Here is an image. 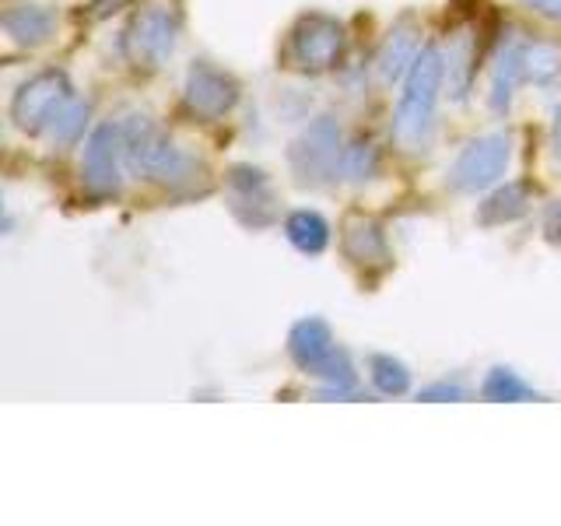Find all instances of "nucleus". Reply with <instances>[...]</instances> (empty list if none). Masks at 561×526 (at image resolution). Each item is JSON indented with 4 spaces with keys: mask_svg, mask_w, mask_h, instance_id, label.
<instances>
[{
    "mask_svg": "<svg viewBox=\"0 0 561 526\" xmlns=\"http://www.w3.org/2000/svg\"><path fill=\"white\" fill-rule=\"evenodd\" d=\"M119 137H123L127 172L140 175V180H151L158 186H169V190H183L190 183H197V175H201L197 158L175 145L169 130L158 127L148 113H130L119 123Z\"/></svg>",
    "mask_w": 561,
    "mask_h": 526,
    "instance_id": "obj_1",
    "label": "nucleus"
},
{
    "mask_svg": "<svg viewBox=\"0 0 561 526\" xmlns=\"http://www.w3.org/2000/svg\"><path fill=\"white\" fill-rule=\"evenodd\" d=\"M446 92V64L438 46H421L417 60L403 75V92L393 113V140L403 151H425L435 130V110Z\"/></svg>",
    "mask_w": 561,
    "mask_h": 526,
    "instance_id": "obj_2",
    "label": "nucleus"
},
{
    "mask_svg": "<svg viewBox=\"0 0 561 526\" xmlns=\"http://www.w3.org/2000/svg\"><path fill=\"white\" fill-rule=\"evenodd\" d=\"M180 11L165 0L140 8L119 32V53L134 70H162L180 46Z\"/></svg>",
    "mask_w": 561,
    "mask_h": 526,
    "instance_id": "obj_3",
    "label": "nucleus"
},
{
    "mask_svg": "<svg viewBox=\"0 0 561 526\" xmlns=\"http://www.w3.org/2000/svg\"><path fill=\"white\" fill-rule=\"evenodd\" d=\"M344 46H347V32L341 18L309 11L291 25L285 49H280V60H285V67L295 70V75L316 78L341 64Z\"/></svg>",
    "mask_w": 561,
    "mask_h": 526,
    "instance_id": "obj_4",
    "label": "nucleus"
},
{
    "mask_svg": "<svg viewBox=\"0 0 561 526\" xmlns=\"http://www.w3.org/2000/svg\"><path fill=\"white\" fill-rule=\"evenodd\" d=\"M344 134L333 116H316L309 127L291 140L288 169L302 190H323L341 180Z\"/></svg>",
    "mask_w": 561,
    "mask_h": 526,
    "instance_id": "obj_5",
    "label": "nucleus"
},
{
    "mask_svg": "<svg viewBox=\"0 0 561 526\" xmlns=\"http://www.w3.org/2000/svg\"><path fill=\"white\" fill-rule=\"evenodd\" d=\"M513 162V134L495 130L467 140L449 165V186L456 193H484L499 186Z\"/></svg>",
    "mask_w": 561,
    "mask_h": 526,
    "instance_id": "obj_6",
    "label": "nucleus"
},
{
    "mask_svg": "<svg viewBox=\"0 0 561 526\" xmlns=\"http://www.w3.org/2000/svg\"><path fill=\"white\" fill-rule=\"evenodd\" d=\"M75 99V84L64 70H39L28 81L18 84L11 99V119L25 134H46L57 113Z\"/></svg>",
    "mask_w": 561,
    "mask_h": 526,
    "instance_id": "obj_7",
    "label": "nucleus"
},
{
    "mask_svg": "<svg viewBox=\"0 0 561 526\" xmlns=\"http://www.w3.org/2000/svg\"><path fill=\"white\" fill-rule=\"evenodd\" d=\"M123 169H127V158H123V137L119 127L113 123H99V127L88 134L84 151H81V183L92 197H116L123 186Z\"/></svg>",
    "mask_w": 561,
    "mask_h": 526,
    "instance_id": "obj_8",
    "label": "nucleus"
},
{
    "mask_svg": "<svg viewBox=\"0 0 561 526\" xmlns=\"http://www.w3.org/2000/svg\"><path fill=\"white\" fill-rule=\"evenodd\" d=\"M242 88L228 70L215 67L210 60H193L183 81V102L193 116L201 119H221L239 105Z\"/></svg>",
    "mask_w": 561,
    "mask_h": 526,
    "instance_id": "obj_9",
    "label": "nucleus"
},
{
    "mask_svg": "<svg viewBox=\"0 0 561 526\" xmlns=\"http://www.w3.org/2000/svg\"><path fill=\"white\" fill-rule=\"evenodd\" d=\"M228 204L245 228H267L277 221V193L263 169L236 165L228 172Z\"/></svg>",
    "mask_w": 561,
    "mask_h": 526,
    "instance_id": "obj_10",
    "label": "nucleus"
},
{
    "mask_svg": "<svg viewBox=\"0 0 561 526\" xmlns=\"http://www.w3.org/2000/svg\"><path fill=\"white\" fill-rule=\"evenodd\" d=\"M421 53V25L414 14H403L393 22V28L386 32V39L376 53V75L379 81L393 84L411 70V64Z\"/></svg>",
    "mask_w": 561,
    "mask_h": 526,
    "instance_id": "obj_11",
    "label": "nucleus"
},
{
    "mask_svg": "<svg viewBox=\"0 0 561 526\" xmlns=\"http://www.w3.org/2000/svg\"><path fill=\"white\" fill-rule=\"evenodd\" d=\"M526 43L523 35H508L502 43L495 67H491V84H488V105L495 113H508L519 84H526Z\"/></svg>",
    "mask_w": 561,
    "mask_h": 526,
    "instance_id": "obj_12",
    "label": "nucleus"
},
{
    "mask_svg": "<svg viewBox=\"0 0 561 526\" xmlns=\"http://www.w3.org/2000/svg\"><path fill=\"white\" fill-rule=\"evenodd\" d=\"M288 351L298 368H306V373L320 376V368L337 355V341H333V330L320 320V316H306V320H298L288 333Z\"/></svg>",
    "mask_w": 561,
    "mask_h": 526,
    "instance_id": "obj_13",
    "label": "nucleus"
},
{
    "mask_svg": "<svg viewBox=\"0 0 561 526\" xmlns=\"http://www.w3.org/2000/svg\"><path fill=\"white\" fill-rule=\"evenodd\" d=\"M4 35L8 43L22 46V49H35L46 46L57 32V14H53L46 4H32V0H18L4 11Z\"/></svg>",
    "mask_w": 561,
    "mask_h": 526,
    "instance_id": "obj_14",
    "label": "nucleus"
},
{
    "mask_svg": "<svg viewBox=\"0 0 561 526\" xmlns=\"http://www.w3.org/2000/svg\"><path fill=\"white\" fill-rule=\"evenodd\" d=\"M446 64V92L453 102H467L473 92V78H478V39L473 28H456L449 35V46L443 53Z\"/></svg>",
    "mask_w": 561,
    "mask_h": 526,
    "instance_id": "obj_15",
    "label": "nucleus"
},
{
    "mask_svg": "<svg viewBox=\"0 0 561 526\" xmlns=\"http://www.w3.org/2000/svg\"><path fill=\"white\" fill-rule=\"evenodd\" d=\"M344 253L351 263H358L365 271H379L390 263V242H386V232L382 225L365 218V215H355L347 218L344 225Z\"/></svg>",
    "mask_w": 561,
    "mask_h": 526,
    "instance_id": "obj_16",
    "label": "nucleus"
},
{
    "mask_svg": "<svg viewBox=\"0 0 561 526\" xmlns=\"http://www.w3.org/2000/svg\"><path fill=\"white\" fill-rule=\"evenodd\" d=\"M530 210V186L526 183H505L495 186L478 207V221L495 228V225H513Z\"/></svg>",
    "mask_w": 561,
    "mask_h": 526,
    "instance_id": "obj_17",
    "label": "nucleus"
},
{
    "mask_svg": "<svg viewBox=\"0 0 561 526\" xmlns=\"http://www.w3.org/2000/svg\"><path fill=\"white\" fill-rule=\"evenodd\" d=\"M285 236L298 253L320 256L330 245V225L320 210H291L285 218Z\"/></svg>",
    "mask_w": 561,
    "mask_h": 526,
    "instance_id": "obj_18",
    "label": "nucleus"
},
{
    "mask_svg": "<svg viewBox=\"0 0 561 526\" xmlns=\"http://www.w3.org/2000/svg\"><path fill=\"white\" fill-rule=\"evenodd\" d=\"M88 119H92V102L88 99H70L64 110L57 113V119L49 123V140L53 145H78L88 130Z\"/></svg>",
    "mask_w": 561,
    "mask_h": 526,
    "instance_id": "obj_19",
    "label": "nucleus"
},
{
    "mask_svg": "<svg viewBox=\"0 0 561 526\" xmlns=\"http://www.w3.org/2000/svg\"><path fill=\"white\" fill-rule=\"evenodd\" d=\"M561 78V49L554 43H526V84L551 88Z\"/></svg>",
    "mask_w": 561,
    "mask_h": 526,
    "instance_id": "obj_20",
    "label": "nucleus"
},
{
    "mask_svg": "<svg viewBox=\"0 0 561 526\" xmlns=\"http://www.w3.org/2000/svg\"><path fill=\"white\" fill-rule=\"evenodd\" d=\"M379 172V148L373 140H351L344 145L341 158V180L347 183H368Z\"/></svg>",
    "mask_w": 561,
    "mask_h": 526,
    "instance_id": "obj_21",
    "label": "nucleus"
},
{
    "mask_svg": "<svg viewBox=\"0 0 561 526\" xmlns=\"http://www.w3.org/2000/svg\"><path fill=\"white\" fill-rule=\"evenodd\" d=\"M368 379H373V386L386 397H400V393L411 390L408 365L397 362L393 355H373V358H368Z\"/></svg>",
    "mask_w": 561,
    "mask_h": 526,
    "instance_id": "obj_22",
    "label": "nucleus"
},
{
    "mask_svg": "<svg viewBox=\"0 0 561 526\" xmlns=\"http://www.w3.org/2000/svg\"><path fill=\"white\" fill-rule=\"evenodd\" d=\"M481 393L488 400H508V403H519V400H537L534 386L526 382L519 373H513V368H491Z\"/></svg>",
    "mask_w": 561,
    "mask_h": 526,
    "instance_id": "obj_23",
    "label": "nucleus"
},
{
    "mask_svg": "<svg viewBox=\"0 0 561 526\" xmlns=\"http://www.w3.org/2000/svg\"><path fill=\"white\" fill-rule=\"evenodd\" d=\"M540 232H543V239H548L551 245H561V201L548 204V210H543Z\"/></svg>",
    "mask_w": 561,
    "mask_h": 526,
    "instance_id": "obj_24",
    "label": "nucleus"
},
{
    "mask_svg": "<svg viewBox=\"0 0 561 526\" xmlns=\"http://www.w3.org/2000/svg\"><path fill=\"white\" fill-rule=\"evenodd\" d=\"M526 11H534L548 22H561V0H519Z\"/></svg>",
    "mask_w": 561,
    "mask_h": 526,
    "instance_id": "obj_25",
    "label": "nucleus"
},
{
    "mask_svg": "<svg viewBox=\"0 0 561 526\" xmlns=\"http://www.w3.org/2000/svg\"><path fill=\"white\" fill-rule=\"evenodd\" d=\"M421 397H425V400H463L467 393L460 390V386L438 382V386H428V390H421Z\"/></svg>",
    "mask_w": 561,
    "mask_h": 526,
    "instance_id": "obj_26",
    "label": "nucleus"
},
{
    "mask_svg": "<svg viewBox=\"0 0 561 526\" xmlns=\"http://www.w3.org/2000/svg\"><path fill=\"white\" fill-rule=\"evenodd\" d=\"M551 151L561 158V102L554 105V119H551Z\"/></svg>",
    "mask_w": 561,
    "mask_h": 526,
    "instance_id": "obj_27",
    "label": "nucleus"
}]
</instances>
